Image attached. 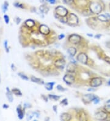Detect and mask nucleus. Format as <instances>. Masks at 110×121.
<instances>
[{
  "instance_id": "obj_40",
  "label": "nucleus",
  "mask_w": 110,
  "mask_h": 121,
  "mask_svg": "<svg viewBox=\"0 0 110 121\" xmlns=\"http://www.w3.org/2000/svg\"><path fill=\"white\" fill-rule=\"evenodd\" d=\"M30 104H25V108H30L31 107V106H28V105H29Z\"/></svg>"
},
{
  "instance_id": "obj_36",
  "label": "nucleus",
  "mask_w": 110,
  "mask_h": 121,
  "mask_svg": "<svg viewBox=\"0 0 110 121\" xmlns=\"http://www.w3.org/2000/svg\"><path fill=\"white\" fill-rule=\"evenodd\" d=\"M65 37V35L64 34H60V35H59L58 36V39H59V40H61V39H62L64 38Z\"/></svg>"
},
{
  "instance_id": "obj_26",
  "label": "nucleus",
  "mask_w": 110,
  "mask_h": 121,
  "mask_svg": "<svg viewBox=\"0 0 110 121\" xmlns=\"http://www.w3.org/2000/svg\"><path fill=\"white\" fill-rule=\"evenodd\" d=\"M35 114L34 112H29V113L27 114V119L28 120H31L32 119V118L34 117V115Z\"/></svg>"
},
{
  "instance_id": "obj_31",
  "label": "nucleus",
  "mask_w": 110,
  "mask_h": 121,
  "mask_svg": "<svg viewBox=\"0 0 110 121\" xmlns=\"http://www.w3.org/2000/svg\"><path fill=\"white\" fill-rule=\"evenodd\" d=\"M61 104H62V105H65V106H66V105H68L67 99H64L62 101Z\"/></svg>"
},
{
  "instance_id": "obj_35",
  "label": "nucleus",
  "mask_w": 110,
  "mask_h": 121,
  "mask_svg": "<svg viewBox=\"0 0 110 121\" xmlns=\"http://www.w3.org/2000/svg\"><path fill=\"white\" fill-rule=\"evenodd\" d=\"M73 2V0H64V3L66 4H72Z\"/></svg>"
},
{
  "instance_id": "obj_17",
  "label": "nucleus",
  "mask_w": 110,
  "mask_h": 121,
  "mask_svg": "<svg viewBox=\"0 0 110 121\" xmlns=\"http://www.w3.org/2000/svg\"><path fill=\"white\" fill-rule=\"evenodd\" d=\"M31 80L34 83H37L39 84H44V81L40 78H37L35 77H32L31 78Z\"/></svg>"
},
{
  "instance_id": "obj_42",
  "label": "nucleus",
  "mask_w": 110,
  "mask_h": 121,
  "mask_svg": "<svg viewBox=\"0 0 110 121\" xmlns=\"http://www.w3.org/2000/svg\"><path fill=\"white\" fill-rule=\"evenodd\" d=\"M88 91H95V89L93 88H89V89H88Z\"/></svg>"
},
{
  "instance_id": "obj_15",
  "label": "nucleus",
  "mask_w": 110,
  "mask_h": 121,
  "mask_svg": "<svg viewBox=\"0 0 110 121\" xmlns=\"http://www.w3.org/2000/svg\"><path fill=\"white\" fill-rule=\"evenodd\" d=\"M98 18L100 20L103 21V22H105V21H107L108 19H110V15L108 14V13H106V14H103V15H99Z\"/></svg>"
},
{
  "instance_id": "obj_6",
  "label": "nucleus",
  "mask_w": 110,
  "mask_h": 121,
  "mask_svg": "<svg viewBox=\"0 0 110 121\" xmlns=\"http://www.w3.org/2000/svg\"><path fill=\"white\" fill-rule=\"evenodd\" d=\"M63 80L66 84H72L75 81V78L70 74H67L64 77Z\"/></svg>"
},
{
  "instance_id": "obj_11",
  "label": "nucleus",
  "mask_w": 110,
  "mask_h": 121,
  "mask_svg": "<svg viewBox=\"0 0 110 121\" xmlns=\"http://www.w3.org/2000/svg\"><path fill=\"white\" fill-rule=\"evenodd\" d=\"M65 60L62 59H57L56 60L55 63H54V65L57 68H59V69H63L65 66Z\"/></svg>"
},
{
  "instance_id": "obj_16",
  "label": "nucleus",
  "mask_w": 110,
  "mask_h": 121,
  "mask_svg": "<svg viewBox=\"0 0 110 121\" xmlns=\"http://www.w3.org/2000/svg\"><path fill=\"white\" fill-rule=\"evenodd\" d=\"M67 53L70 56L73 57V56L76 55V49L74 47H70L69 48H68Z\"/></svg>"
},
{
  "instance_id": "obj_18",
  "label": "nucleus",
  "mask_w": 110,
  "mask_h": 121,
  "mask_svg": "<svg viewBox=\"0 0 110 121\" xmlns=\"http://www.w3.org/2000/svg\"><path fill=\"white\" fill-rule=\"evenodd\" d=\"M7 89V93H6V96H7V99L9 100V101L10 102H12L13 100V96H12V93H11V92L9 90V89L8 87L6 88Z\"/></svg>"
},
{
  "instance_id": "obj_2",
  "label": "nucleus",
  "mask_w": 110,
  "mask_h": 121,
  "mask_svg": "<svg viewBox=\"0 0 110 121\" xmlns=\"http://www.w3.org/2000/svg\"><path fill=\"white\" fill-rule=\"evenodd\" d=\"M78 17L73 13H71L67 19V23L71 26L76 25L78 23Z\"/></svg>"
},
{
  "instance_id": "obj_8",
  "label": "nucleus",
  "mask_w": 110,
  "mask_h": 121,
  "mask_svg": "<svg viewBox=\"0 0 110 121\" xmlns=\"http://www.w3.org/2000/svg\"><path fill=\"white\" fill-rule=\"evenodd\" d=\"M76 59L81 63L86 64L87 61H88V56H87V55H86L85 53H81L77 56Z\"/></svg>"
},
{
  "instance_id": "obj_1",
  "label": "nucleus",
  "mask_w": 110,
  "mask_h": 121,
  "mask_svg": "<svg viewBox=\"0 0 110 121\" xmlns=\"http://www.w3.org/2000/svg\"><path fill=\"white\" fill-rule=\"evenodd\" d=\"M90 9H91V11L95 14H99L102 10L101 5L97 3H92L90 6Z\"/></svg>"
},
{
  "instance_id": "obj_43",
  "label": "nucleus",
  "mask_w": 110,
  "mask_h": 121,
  "mask_svg": "<svg viewBox=\"0 0 110 121\" xmlns=\"http://www.w3.org/2000/svg\"><path fill=\"white\" fill-rule=\"evenodd\" d=\"M56 108H57V107H56V106H54L53 107V109H54V111H55L56 112Z\"/></svg>"
},
{
  "instance_id": "obj_4",
  "label": "nucleus",
  "mask_w": 110,
  "mask_h": 121,
  "mask_svg": "<svg viewBox=\"0 0 110 121\" xmlns=\"http://www.w3.org/2000/svg\"><path fill=\"white\" fill-rule=\"evenodd\" d=\"M102 84V80L100 78H92L90 84L92 87H98Z\"/></svg>"
},
{
  "instance_id": "obj_48",
  "label": "nucleus",
  "mask_w": 110,
  "mask_h": 121,
  "mask_svg": "<svg viewBox=\"0 0 110 121\" xmlns=\"http://www.w3.org/2000/svg\"><path fill=\"white\" fill-rule=\"evenodd\" d=\"M0 83H1V77H0Z\"/></svg>"
},
{
  "instance_id": "obj_30",
  "label": "nucleus",
  "mask_w": 110,
  "mask_h": 121,
  "mask_svg": "<svg viewBox=\"0 0 110 121\" xmlns=\"http://www.w3.org/2000/svg\"><path fill=\"white\" fill-rule=\"evenodd\" d=\"M14 6H15V7H17V8H22V9H23V6L22 4H20V3H15L14 4Z\"/></svg>"
},
{
  "instance_id": "obj_33",
  "label": "nucleus",
  "mask_w": 110,
  "mask_h": 121,
  "mask_svg": "<svg viewBox=\"0 0 110 121\" xmlns=\"http://www.w3.org/2000/svg\"><path fill=\"white\" fill-rule=\"evenodd\" d=\"M105 109L107 112H110V105H106V106H105Z\"/></svg>"
},
{
  "instance_id": "obj_45",
  "label": "nucleus",
  "mask_w": 110,
  "mask_h": 121,
  "mask_svg": "<svg viewBox=\"0 0 110 121\" xmlns=\"http://www.w3.org/2000/svg\"><path fill=\"white\" fill-rule=\"evenodd\" d=\"M40 1L41 2V3H44L45 1V0H40Z\"/></svg>"
},
{
  "instance_id": "obj_25",
  "label": "nucleus",
  "mask_w": 110,
  "mask_h": 121,
  "mask_svg": "<svg viewBox=\"0 0 110 121\" xmlns=\"http://www.w3.org/2000/svg\"><path fill=\"white\" fill-rule=\"evenodd\" d=\"M18 75H19V77H20L22 79H23V80H29L28 77H27L26 75H25V74L22 73H18Z\"/></svg>"
},
{
  "instance_id": "obj_7",
  "label": "nucleus",
  "mask_w": 110,
  "mask_h": 121,
  "mask_svg": "<svg viewBox=\"0 0 110 121\" xmlns=\"http://www.w3.org/2000/svg\"><path fill=\"white\" fill-rule=\"evenodd\" d=\"M96 96L92 94H86L82 97L83 100L84 102H87V103H89V102L94 101V99H95Z\"/></svg>"
},
{
  "instance_id": "obj_28",
  "label": "nucleus",
  "mask_w": 110,
  "mask_h": 121,
  "mask_svg": "<svg viewBox=\"0 0 110 121\" xmlns=\"http://www.w3.org/2000/svg\"><path fill=\"white\" fill-rule=\"evenodd\" d=\"M56 88L57 89V90H59V91H66V89L65 88H64L62 86H61V85H57V87H56Z\"/></svg>"
},
{
  "instance_id": "obj_41",
  "label": "nucleus",
  "mask_w": 110,
  "mask_h": 121,
  "mask_svg": "<svg viewBox=\"0 0 110 121\" xmlns=\"http://www.w3.org/2000/svg\"><path fill=\"white\" fill-rule=\"evenodd\" d=\"M100 37H101V35H100V34H97V35H95V38L99 39Z\"/></svg>"
},
{
  "instance_id": "obj_12",
  "label": "nucleus",
  "mask_w": 110,
  "mask_h": 121,
  "mask_svg": "<svg viewBox=\"0 0 110 121\" xmlns=\"http://www.w3.org/2000/svg\"><path fill=\"white\" fill-rule=\"evenodd\" d=\"M60 119L61 121H70L72 119V116L68 113H62L61 114Z\"/></svg>"
},
{
  "instance_id": "obj_37",
  "label": "nucleus",
  "mask_w": 110,
  "mask_h": 121,
  "mask_svg": "<svg viewBox=\"0 0 110 121\" xmlns=\"http://www.w3.org/2000/svg\"><path fill=\"white\" fill-rule=\"evenodd\" d=\"M11 68H12V70L13 71L16 70V67H15V65L13 64H12V65H11Z\"/></svg>"
},
{
  "instance_id": "obj_34",
  "label": "nucleus",
  "mask_w": 110,
  "mask_h": 121,
  "mask_svg": "<svg viewBox=\"0 0 110 121\" xmlns=\"http://www.w3.org/2000/svg\"><path fill=\"white\" fill-rule=\"evenodd\" d=\"M46 1H47V2L50 3L51 4H55V3H56V0H46Z\"/></svg>"
},
{
  "instance_id": "obj_21",
  "label": "nucleus",
  "mask_w": 110,
  "mask_h": 121,
  "mask_svg": "<svg viewBox=\"0 0 110 121\" xmlns=\"http://www.w3.org/2000/svg\"><path fill=\"white\" fill-rule=\"evenodd\" d=\"M26 25L28 27L31 28V27L34 26V25H35V23H34V21L32 20H27L26 22Z\"/></svg>"
},
{
  "instance_id": "obj_20",
  "label": "nucleus",
  "mask_w": 110,
  "mask_h": 121,
  "mask_svg": "<svg viewBox=\"0 0 110 121\" xmlns=\"http://www.w3.org/2000/svg\"><path fill=\"white\" fill-rule=\"evenodd\" d=\"M54 84V83H46V84H45V87L47 89V90L51 91V90H52V89H53Z\"/></svg>"
},
{
  "instance_id": "obj_29",
  "label": "nucleus",
  "mask_w": 110,
  "mask_h": 121,
  "mask_svg": "<svg viewBox=\"0 0 110 121\" xmlns=\"http://www.w3.org/2000/svg\"><path fill=\"white\" fill-rule=\"evenodd\" d=\"M4 19L5 22H6V24H9V16H8V15H4Z\"/></svg>"
},
{
  "instance_id": "obj_22",
  "label": "nucleus",
  "mask_w": 110,
  "mask_h": 121,
  "mask_svg": "<svg viewBox=\"0 0 110 121\" xmlns=\"http://www.w3.org/2000/svg\"><path fill=\"white\" fill-rule=\"evenodd\" d=\"M8 5H9V4L7 3V1H5L4 3L3 4V6H2V11H3V13H5L7 10Z\"/></svg>"
},
{
  "instance_id": "obj_13",
  "label": "nucleus",
  "mask_w": 110,
  "mask_h": 121,
  "mask_svg": "<svg viewBox=\"0 0 110 121\" xmlns=\"http://www.w3.org/2000/svg\"><path fill=\"white\" fill-rule=\"evenodd\" d=\"M75 69H76L75 63H73V62H72L70 63H69L68 64L67 67V70L69 72H74L75 70Z\"/></svg>"
},
{
  "instance_id": "obj_14",
  "label": "nucleus",
  "mask_w": 110,
  "mask_h": 121,
  "mask_svg": "<svg viewBox=\"0 0 110 121\" xmlns=\"http://www.w3.org/2000/svg\"><path fill=\"white\" fill-rule=\"evenodd\" d=\"M17 112L18 114V118L20 119H23L24 117V112H23V111L21 109V106L20 105L19 106H18L17 108Z\"/></svg>"
},
{
  "instance_id": "obj_3",
  "label": "nucleus",
  "mask_w": 110,
  "mask_h": 121,
  "mask_svg": "<svg viewBox=\"0 0 110 121\" xmlns=\"http://www.w3.org/2000/svg\"><path fill=\"white\" fill-rule=\"evenodd\" d=\"M56 13L61 17H65L67 15V10L62 6H58L56 8Z\"/></svg>"
},
{
  "instance_id": "obj_27",
  "label": "nucleus",
  "mask_w": 110,
  "mask_h": 121,
  "mask_svg": "<svg viewBox=\"0 0 110 121\" xmlns=\"http://www.w3.org/2000/svg\"><path fill=\"white\" fill-rule=\"evenodd\" d=\"M4 48H5V50H6V53H9V48H8V46H7V40H6L4 42Z\"/></svg>"
},
{
  "instance_id": "obj_46",
  "label": "nucleus",
  "mask_w": 110,
  "mask_h": 121,
  "mask_svg": "<svg viewBox=\"0 0 110 121\" xmlns=\"http://www.w3.org/2000/svg\"><path fill=\"white\" fill-rule=\"evenodd\" d=\"M108 85H110V81H108Z\"/></svg>"
},
{
  "instance_id": "obj_39",
  "label": "nucleus",
  "mask_w": 110,
  "mask_h": 121,
  "mask_svg": "<svg viewBox=\"0 0 110 121\" xmlns=\"http://www.w3.org/2000/svg\"><path fill=\"white\" fill-rule=\"evenodd\" d=\"M3 108H5V109H7V108H9V106L7 105H6V104H4V105H3Z\"/></svg>"
},
{
  "instance_id": "obj_32",
  "label": "nucleus",
  "mask_w": 110,
  "mask_h": 121,
  "mask_svg": "<svg viewBox=\"0 0 110 121\" xmlns=\"http://www.w3.org/2000/svg\"><path fill=\"white\" fill-rule=\"evenodd\" d=\"M99 102H100V99H99V98L96 97L95 99L94 100V103L95 104H98V103H99Z\"/></svg>"
},
{
  "instance_id": "obj_23",
  "label": "nucleus",
  "mask_w": 110,
  "mask_h": 121,
  "mask_svg": "<svg viewBox=\"0 0 110 121\" xmlns=\"http://www.w3.org/2000/svg\"><path fill=\"white\" fill-rule=\"evenodd\" d=\"M12 92H13L15 95H16L17 96H20L22 95L20 91L18 89H17V88L13 89H12Z\"/></svg>"
},
{
  "instance_id": "obj_44",
  "label": "nucleus",
  "mask_w": 110,
  "mask_h": 121,
  "mask_svg": "<svg viewBox=\"0 0 110 121\" xmlns=\"http://www.w3.org/2000/svg\"><path fill=\"white\" fill-rule=\"evenodd\" d=\"M87 35H88V36H90V37H92L93 36L92 34H87Z\"/></svg>"
},
{
  "instance_id": "obj_5",
  "label": "nucleus",
  "mask_w": 110,
  "mask_h": 121,
  "mask_svg": "<svg viewBox=\"0 0 110 121\" xmlns=\"http://www.w3.org/2000/svg\"><path fill=\"white\" fill-rule=\"evenodd\" d=\"M81 38L79 35L77 34H72L69 37V41L72 43H78L80 42Z\"/></svg>"
},
{
  "instance_id": "obj_38",
  "label": "nucleus",
  "mask_w": 110,
  "mask_h": 121,
  "mask_svg": "<svg viewBox=\"0 0 110 121\" xmlns=\"http://www.w3.org/2000/svg\"><path fill=\"white\" fill-rule=\"evenodd\" d=\"M20 22H21V19H20V18H16L17 24H19Z\"/></svg>"
},
{
  "instance_id": "obj_10",
  "label": "nucleus",
  "mask_w": 110,
  "mask_h": 121,
  "mask_svg": "<svg viewBox=\"0 0 110 121\" xmlns=\"http://www.w3.org/2000/svg\"><path fill=\"white\" fill-rule=\"evenodd\" d=\"M107 117V114L103 111H100L95 114V118L98 120H105Z\"/></svg>"
},
{
  "instance_id": "obj_47",
  "label": "nucleus",
  "mask_w": 110,
  "mask_h": 121,
  "mask_svg": "<svg viewBox=\"0 0 110 121\" xmlns=\"http://www.w3.org/2000/svg\"><path fill=\"white\" fill-rule=\"evenodd\" d=\"M107 103H110V100H109L107 102Z\"/></svg>"
},
{
  "instance_id": "obj_9",
  "label": "nucleus",
  "mask_w": 110,
  "mask_h": 121,
  "mask_svg": "<svg viewBox=\"0 0 110 121\" xmlns=\"http://www.w3.org/2000/svg\"><path fill=\"white\" fill-rule=\"evenodd\" d=\"M39 31L40 33H42V34L47 35V34L50 33V31L48 26L45 25H42L39 27Z\"/></svg>"
},
{
  "instance_id": "obj_24",
  "label": "nucleus",
  "mask_w": 110,
  "mask_h": 121,
  "mask_svg": "<svg viewBox=\"0 0 110 121\" xmlns=\"http://www.w3.org/2000/svg\"><path fill=\"white\" fill-rule=\"evenodd\" d=\"M49 97L51 99H53L54 100H58L59 99H60V96H57L56 95L50 94L49 95Z\"/></svg>"
},
{
  "instance_id": "obj_19",
  "label": "nucleus",
  "mask_w": 110,
  "mask_h": 121,
  "mask_svg": "<svg viewBox=\"0 0 110 121\" xmlns=\"http://www.w3.org/2000/svg\"><path fill=\"white\" fill-rule=\"evenodd\" d=\"M40 10L41 11L42 13H47V12L49 11V9L45 5H42L40 7Z\"/></svg>"
}]
</instances>
